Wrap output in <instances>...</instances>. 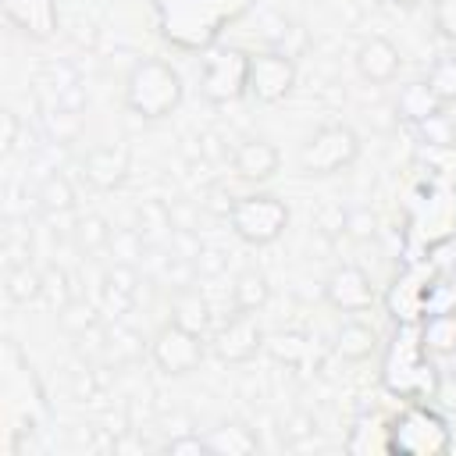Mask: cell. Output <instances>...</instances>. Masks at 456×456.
Masks as SVG:
<instances>
[{"instance_id": "cell-1", "label": "cell", "mask_w": 456, "mask_h": 456, "mask_svg": "<svg viewBox=\"0 0 456 456\" xmlns=\"http://www.w3.org/2000/svg\"><path fill=\"white\" fill-rule=\"evenodd\" d=\"M381 381L392 395H399L406 403H431L435 399L442 374L424 349L420 324H399L395 328V338H392L385 367H381Z\"/></svg>"}, {"instance_id": "cell-2", "label": "cell", "mask_w": 456, "mask_h": 456, "mask_svg": "<svg viewBox=\"0 0 456 456\" xmlns=\"http://www.w3.org/2000/svg\"><path fill=\"white\" fill-rule=\"evenodd\" d=\"M182 75L160 61V57H142L132 64L125 78V107L142 118V121H160L182 103Z\"/></svg>"}, {"instance_id": "cell-3", "label": "cell", "mask_w": 456, "mask_h": 456, "mask_svg": "<svg viewBox=\"0 0 456 456\" xmlns=\"http://www.w3.org/2000/svg\"><path fill=\"white\" fill-rule=\"evenodd\" d=\"M452 449V428L431 403H406L388 420V452L442 456Z\"/></svg>"}, {"instance_id": "cell-4", "label": "cell", "mask_w": 456, "mask_h": 456, "mask_svg": "<svg viewBox=\"0 0 456 456\" xmlns=\"http://www.w3.org/2000/svg\"><path fill=\"white\" fill-rule=\"evenodd\" d=\"M228 221H232V232L249 242V246H267L274 239L285 235L289 228V207L271 196V192H253V196H239L232 207H228Z\"/></svg>"}, {"instance_id": "cell-5", "label": "cell", "mask_w": 456, "mask_h": 456, "mask_svg": "<svg viewBox=\"0 0 456 456\" xmlns=\"http://www.w3.org/2000/svg\"><path fill=\"white\" fill-rule=\"evenodd\" d=\"M360 157V135L349 125H324L299 146V167L306 175H335Z\"/></svg>"}, {"instance_id": "cell-6", "label": "cell", "mask_w": 456, "mask_h": 456, "mask_svg": "<svg viewBox=\"0 0 456 456\" xmlns=\"http://www.w3.org/2000/svg\"><path fill=\"white\" fill-rule=\"evenodd\" d=\"M246 78H249V53H242L235 46H217L203 57L200 93L210 103H232L246 93Z\"/></svg>"}, {"instance_id": "cell-7", "label": "cell", "mask_w": 456, "mask_h": 456, "mask_svg": "<svg viewBox=\"0 0 456 456\" xmlns=\"http://www.w3.org/2000/svg\"><path fill=\"white\" fill-rule=\"evenodd\" d=\"M296 89V61L285 50L249 53V78L246 93L256 103H281Z\"/></svg>"}, {"instance_id": "cell-8", "label": "cell", "mask_w": 456, "mask_h": 456, "mask_svg": "<svg viewBox=\"0 0 456 456\" xmlns=\"http://www.w3.org/2000/svg\"><path fill=\"white\" fill-rule=\"evenodd\" d=\"M150 356H153V363L164 374L182 378V374H189V370L200 367V360H203V335H196V331H189V328H182V324L171 321V324H164L153 335Z\"/></svg>"}, {"instance_id": "cell-9", "label": "cell", "mask_w": 456, "mask_h": 456, "mask_svg": "<svg viewBox=\"0 0 456 456\" xmlns=\"http://www.w3.org/2000/svg\"><path fill=\"white\" fill-rule=\"evenodd\" d=\"M264 349V331H260V321L246 310H235L214 335V353L224 360V363H246L253 360L256 353Z\"/></svg>"}, {"instance_id": "cell-10", "label": "cell", "mask_w": 456, "mask_h": 456, "mask_svg": "<svg viewBox=\"0 0 456 456\" xmlns=\"http://www.w3.org/2000/svg\"><path fill=\"white\" fill-rule=\"evenodd\" d=\"M435 274L420 271V267H410L406 274H399L385 296L388 303V314L399 321V324H420L428 317V285H431Z\"/></svg>"}, {"instance_id": "cell-11", "label": "cell", "mask_w": 456, "mask_h": 456, "mask_svg": "<svg viewBox=\"0 0 456 456\" xmlns=\"http://www.w3.org/2000/svg\"><path fill=\"white\" fill-rule=\"evenodd\" d=\"M324 296L342 314H363V310L374 306V285H370L367 271L353 267V264L331 271V278L324 281Z\"/></svg>"}, {"instance_id": "cell-12", "label": "cell", "mask_w": 456, "mask_h": 456, "mask_svg": "<svg viewBox=\"0 0 456 456\" xmlns=\"http://www.w3.org/2000/svg\"><path fill=\"white\" fill-rule=\"evenodd\" d=\"M82 175L93 189H118L128 178V146L125 142H103L93 146L82 160Z\"/></svg>"}, {"instance_id": "cell-13", "label": "cell", "mask_w": 456, "mask_h": 456, "mask_svg": "<svg viewBox=\"0 0 456 456\" xmlns=\"http://www.w3.org/2000/svg\"><path fill=\"white\" fill-rule=\"evenodd\" d=\"M413 224L420 228L424 242H442L456 232V189L449 185H431L428 200H424V217H413Z\"/></svg>"}, {"instance_id": "cell-14", "label": "cell", "mask_w": 456, "mask_h": 456, "mask_svg": "<svg viewBox=\"0 0 456 456\" xmlns=\"http://www.w3.org/2000/svg\"><path fill=\"white\" fill-rule=\"evenodd\" d=\"M403 68V53L392 39L385 36H370L363 39V46L356 50V71L370 82V86H388Z\"/></svg>"}, {"instance_id": "cell-15", "label": "cell", "mask_w": 456, "mask_h": 456, "mask_svg": "<svg viewBox=\"0 0 456 456\" xmlns=\"http://www.w3.org/2000/svg\"><path fill=\"white\" fill-rule=\"evenodd\" d=\"M4 14L28 39H50L57 32V4L53 0H4Z\"/></svg>"}, {"instance_id": "cell-16", "label": "cell", "mask_w": 456, "mask_h": 456, "mask_svg": "<svg viewBox=\"0 0 456 456\" xmlns=\"http://www.w3.org/2000/svg\"><path fill=\"white\" fill-rule=\"evenodd\" d=\"M232 167H235V175L246 178V182H267V178H274V171L281 167V153H278V146L267 142V139H246V142L235 146Z\"/></svg>"}, {"instance_id": "cell-17", "label": "cell", "mask_w": 456, "mask_h": 456, "mask_svg": "<svg viewBox=\"0 0 456 456\" xmlns=\"http://www.w3.org/2000/svg\"><path fill=\"white\" fill-rule=\"evenodd\" d=\"M203 442H207V452H214V456H249V452L260 449L256 435L246 424H239V420H228V424L210 428Z\"/></svg>"}, {"instance_id": "cell-18", "label": "cell", "mask_w": 456, "mask_h": 456, "mask_svg": "<svg viewBox=\"0 0 456 456\" xmlns=\"http://www.w3.org/2000/svg\"><path fill=\"white\" fill-rule=\"evenodd\" d=\"M442 107H445V103L438 100V93H435L428 82H406V86L399 89V96H395L399 118H406V121H413V125H420V121L442 114Z\"/></svg>"}, {"instance_id": "cell-19", "label": "cell", "mask_w": 456, "mask_h": 456, "mask_svg": "<svg viewBox=\"0 0 456 456\" xmlns=\"http://www.w3.org/2000/svg\"><path fill=\"white\" fill-rule=\"evenodd\" d=\"M335 349H338L342 360L360 363V360H367L378 349V331L370 324H363V321H346L335 331Z\"/></svg>"}, {"instance_id": "cell-20", "label": "cell", "mask_w": 456, "mask_h": 456, "mask_svg": "<svg viewBox=\"0 0 456 456\" xmlns=\"http://www.w3.org/2000/svg\"><path fill=\"white\" fill-rule=\"evenodd\" d=\"M4 292L11 303H36L43 296V274L21 260V264H11L7 274H4Z\"/></svg>"}, {"instance_id": "cell-21", "label": "cell", "mask_w": 456, "mask_h": 456, "mask_svg": "<svg viewBox=\"0 0 456 456\" xmlns=\"http://www.w3.org/2000/svg\"><path fill=\"white\" fill-rule=\"evenodd\" d=\"M171 321H175V324H182V328H189V331H196V335H203V331H207V324H210V303H207L196 289H185V292H178V296H175Z\"/></svg>"}, {"instance_id": "cell-22", "label": "cell", "mask_w": 456, "mask_h": 456, "mask_svg": "<svg viewBox=\"0 0 456 456\" xmlns=\"http://www.w3.org/2000/svg\"><path fill=\"white\" fill-rule=\"evenodd\" d=\"M420 338L424 349L435 356H449L456 353V317L452 314H431L420 321Z\"/></svg>"}, {"instance_id": "cell-23", "label": "cell", "mask_w": 456, "mask_h": 456, "mask_svg": "<svg viewBox=\"0 0 456 456\" xmlns=\"http://www.w3.org/2000/svg\"><path fill=\"white\" fill-rule=\"evenodd\" d=\"M271 296V285L260 271H242L235 281H232V306L235 310H246V314H256Z\"/></svg>"}, {"instance_id": "cell-24", "label": "cell", "mask_w": 456, "mask_h": 456, "mask_svg": "<svg viewBox=\"0 0 456 456\" xmlns=\"http://www.w3.org/2000/svg\"><path fill=\"white\" fill-rule=\"evenodd\" d=\"M57 324L71 335H86L96 328V306L86 303V299H68L61 310H57Z\"/></svg>"}, {"instance_id": "cell-25", "label": "cell", "mask_w": 456, "mask_h": 456, "mask_svg": "<svg viewBox=\"0 0 456 456\" xmlns=\"http://www.w3.org/2000/svg\"><path fill=\"white\" fill-rule=\"evenodd\" d=\"M452 314L456 317V274H435L428 285V317Z\"/></svg>"}, {"instance_id": "cell-26", "label": "cell", "mask_w": 456, "mask_h": 456, "mask_svg": "<svg viewBox=\"0 0 456 456\" xmlns=\"http://www.w3.org/2000/svg\"><path fill=\"white\" fill-rule=\"evenodd\" d=\"M428 86L438 93L442 103H456V57H438L428 71Z\"/></svg>"}, {"instance_id": "cell-27", "label": "cell", "mask_w": 456, "mask_h": 456, "mask_svg": "<svg viewBox=\"0 0 456 456\" xmlns=\"http://www.w3.org/2000/svg\"><path fill=\"white\" fill-rule=\"evenodd\" d=\"M39 203H43L46 210H57V214L71 210V203H75V192H71L68 178H61V175H50V178H43V185H39Z\"/></svg>"}, {"instance_id": "cell-28", "label": "cell", "mask_w": 456, "mask_h": 456, "mask_svg": "<svg viewBox=\"0 0 456 456\" xmlns=\"http://www.w3.org/2000/svg\"><path fill=\"white\" fill-rule=\"evenodd\" d=\"M267 349H271V356L274 360H285V363H299L303 356H306V338L303 335H274L271 342H267Z\"/></svg>"}, {"instance_id": "cell-29", "label": "cell", "mask_w": 456, "mask_h": 456, "mask_svg": "<svg viewBox=\"0 0 456 456\" xmlns=\"http://www.w3.org/2000/svg\"><path fill=\"white\" fill-rule=\"evenodd\" d=\"M420 132H424V139H428L431 146H452V142H456V128H452V121L445 118V110L435 114V118H428V121H420Z\"/></svg>"}, {"instance_id": "cell-30", "label": "cell", "mask_w": 456, "mask_h": 456, "mask_svg": "<svg viewBox=\"0 0 456 456\" xmlns=\"http://www.w3.org/2000/svg\"><path fill=\"white\" fill-rule=\"evenodd\" d=\"M342 232H349L353 239H370V235L378 232V217H374L367 207L349 210V214H342Z\"/></svg>"}, {"instance_id": "cell-31", "label": "cell", "mask_w": 456, "mask_h": 456, "mask_svg": "<svg viewBox=\"0 0 456 456\" xmlns=\"http://www.w3.org/2000/svg\"><path fill=\"white\" fill-rule=\"evenodd\" d=\"M431 21H435V32H438L442 39L456 43V0H435Z\"/></svg>"}, {"instance_id": "cell-32", "label": "cell", "mask_w": 456, "mask_h": 456, "mask_svg": "<svg viewBox=\"0 0 456 456\" xmlns=\"http://www.w3.org/2000/svg\"><path fill=\"white\" fill-rule=\"evenodd\" d=\"M78 242L86 249H100L103 242H110V228L100 221V217H82L78 221Z\"/></svg>"}, {"instance_id": "cell-33", "label": "cell", "mask_w": 456, "mask_h": 456, "mask_svg": "<svg viewBox=\"0 0 456 456\" xmlns=\"http://www.w3.org/2000/svg\"><path fill=\"white\" fill-rule=\"evenodd\" d=\"M14 146H18V118H14V110H4L0 114V150L11 153Z\"/></svg>"}, {"instance_id": "cell-34", "label": "cell", "mask_w": 456, "mask_h": 456, "mask_svg": "<svg viewBox=\"0 0 456 456\" xmlns=\"http://www.w3.org/2000/svg\"><path fill=\"white\" fill-rule=\"evenodd\" d=\"M167 452H207V442L200 435H185V438H171L167 442Z\"/></svg>"}, {"instance_id": "cell-35", "label": "cell", "mask_w": 456, "mask_h": 456, "mask_svg": "<svg viewBox=\"0 0 456 456\" xmlns=\"http://www.w3.org/2000/svg\"><path fill=\"white\" fill-rule=\"evenodd\" d=\"M435 399L442 403V410H456V381H452L449 374H442V381H438V392H435Z\"/></svg>"}, {"instance_id": "cell-36", "label": "cell", "mask_w": 456, "mask_h": 456, "mask_svg": "<svg viewBox=\"0 0 456 456\" xmlns=\"http://www.w3.org/2000/svg\"><path fill=\"white\" fill-rule=\"evenodd\" d=\"M445 374L456 381V353H449V367H445Z\"/></svg>"}, {"instance_id": "cell-37", "label": "cell", "mask_w": 456, "mask_h": 456, "mask_svg": "<svg viewBox=\"0 0 456 456\" xmlns=\"http://www.w3.org/2000/svg\"><path fill=\"white\" fill-rule=\"evenodd\" d=\"M385 4H399V7H413V4H420V0H385Z\"/></svg>"}, {"instance_id": "cell-38", "label": "cell", "mask_w": 456, "mask_h": 456, "mask_svg": "<svg viewBox=\"0 0 456 456\" xmlns=\"http://www.w3.org/2000/svg\"><path fill=\"white\" fill-rule=\"evenodd\" d=\"M452 274H456V267H452Z\"/></svg>"}]
</instances>
